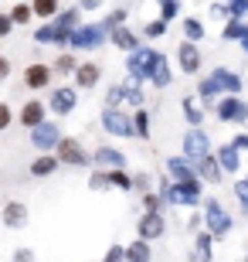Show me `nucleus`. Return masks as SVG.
Wrapping results in <instances>:
<instances>
[{
	"instance_id": "cd10ccee",
	"label": "nucleus",
	"mask_w": 248,
	"mask_h": 262,
	"mask_svg": "<svg viewBox=\"0 0 248 262\" xmlns=\"http://www.w3.org/2000/svg\"><path fill=\"white\" fill-rule=\"evenodd\" d=\"M184 41H191V45H200V41L208 38V28H204V20L200 17H184Z\"/></svg>"
},
{
	"instance_id": "393cba45",
	"label": "nucleus",
	"mask_w": 248,
	"mask_h": 262,
	"mask_svg": "<svg viewBox=\"0 0 248 262\" xmlns=\"http://www.w3.org/2000/svg\"><path fill=\"white\" fill-rule=\"evenodd\" d=\"M173 82V72H170V58L167 55H160L156 58V65H153V75H150V85L153 89H167Z\"/></svg>"
},
{
	"instance_id": "de8ad7c7",
	"label": "nucleus",
	"mask_w": 248,
	"mask_h": 262,
	"mask_svg": "<svg viewBox=\"0 0 248 262\" xmlns=\"http://www.w3.org/2000/svg\"><path fill=\"white\" fill-rule=\"evenodd\" d=\"M14 262H38V255H34V249H28V245H20V249H14V255H10Z\"/></svg>"
},
{
	"instance_id": "4468645a",
	"label": "nucleus",
	"mask_w": 248,
	"mask_h": 262,
	"mask_svg": "<svg viewBox=\"0 0 248 262\" xmlns=\"http://www.w3.org/2000/svg\"><path fill=\"white\" fill-rule=\"evenodd\" d=\"M48 119V106H44V99H28L24 106H20V113H17V123L24 129H34L38 123H44Z\"/></svg>"
},
{
	"instance_id": "864d4df0",
	"label": "nucleus",
	"mask_w": 248,
	"mask_h": 262,
	"mask_svg": "<svg viewBox=\"0 0 248 262\" xmlns=\"http://www.w3.org/2000/svg\"><path fill=\"white\" fill-rule=\"evenodd\" d=\"M10 68H14L10 58H7V55H0V82H7V78H10Z\"/></svg>"
},
{
	"instance_id": "9d476101",
	"label": "nucleus",
	"mask_w": 248,
	"mask_h": 262,
	"mask_svg": "<svg viewBox=\"0 0 248 262\" xmlns=\"http://www.w3.org/2000/svg\"><path fill=\"white\" fill-rule=\"evenodd\" d=\"M181 146H184V154L181 157H187V160H191V164H197L200 157H208V154H214V150H211V136L204 133V129H187V133H184V140H181Z\"/></svg>"
},
{
	"instance_id": "f03ea898",
	"label": "nucleus",
	"mask_w": 248,
	"mask_h": 262,
	"mask_svg": "<svg viewBox=\"0 0 248 262\" xmlns=\"http://www.w3.org/2000/svg\"><path fill=\"white\" fill-rule=\"evenodd\" d=\"M156 58H160V51L150 48V45H140L136 51H129L126 55V78H133V82H140V85H150V75H153V65H156Z\"/></svg>"
},
{
	"instance_id": "9b49d317",
	"label": "nucleus",
	"mask_w": 248,
	"mask_h": 262,
	"mask_svg": "<svg viewBox=\"0 0 248 262\" xmlns=\"http://www.w3.org/2000/svg\"><path fill=\"white\" fill-rule=\"evenodd\" d=\"M163 232H167V218H163V211H143V214H140L136 238H143V242H156V238H163Z\"/></svg>"
},
{
	"instance_id": "c756f323",
	"label": "nucleus",
	"mask_w": 248,
	"mask_h": 262,
	"mask_svg": "<svg viewBox=\"0 0 248 262\" xmlns=\"http://www.w3.org/2000/svg\"><path fill=\"white\" fill-rule=\"evenodd\" d=\"M75 68H78V55L75 51H58L51 72H58V75H75Z\"/></svg>"
},
{
	"instance_id": "b1692460",
	"label": "nucleus",
	"mask_w": 248,
	"mask_h": 262,
	"mask_svg": "<svg viewBox=\"0 0 248 262\" xmlns=\"http://www.w3.org/2000/svg\"><path fill=\"white\" fill-rule=\"evenodd\" d=\"M123 106H133V109H143L146 106V92L140 82H133V78H126L123 82Z\"/></svg>"
},
{
	"instance_id": "603ef678",
	"label": "nucleus",
	"mask_w": 248,
	"mask_h": 262,
	"mask_svg": "<svg viewBox=\"0 0 248 262\" xmlns=\"http://www.w3.org/2000/svg\"><path fill=\"white\" fill-rule=\"evenodd\" d=\"M208 14H211L214 20H228V7H224L221 0H218V4H211V10H208Z\"/></svg>"
},
{
	"instance_id": "f8f14e48",
	"label": "nucleus",
	"mask_w": 248,
	"mask_h": 262,
	"mask_svg": "<svg viewBox=\"0 0 248 262\" xmlns=\"http://www.w3.org/2000/svg\"><path fill=\"white\" fill-rule=\"evenodd\" d=\"M0 222H4L7 232H20V228H28V222H31L28 204H24V201H7L4 208H0Z\"/></svg>"
},
{
	"instance_id": "37998d69",
	"label": "nucleus",
	"mask_w": 248,
	"mask_h": 262,
	"mask_svg": "<svg viewBox=\"0 0 248 262\" xmlns=\"http://www.w3.org/2000/svg\"><path fill=\"white\" fill-rule=\"evenodd\" d=\"M99 262H126V245H119V242L109 245V249H105V255Z\"/></svg>"
},
{
	"instance_id": "f257e3e1",
	"label": "nucleus",
	"mask_w": 248,
	"mask_h": 262,
	"mask_svg": "<svg viewBox=\"0 0 248 262\" xmlns=\"http://www.w3.org/2000/svg\"><path fill=\"white\" fill-rule=\"evenodd\" d=\"M160 204H181V208H197L204 201V181L191 177V181H170L163 177L160 181Z\"/></svg>"
},
{
	"instance_id": "473e14b6",
	"label": "nucleus",
	"mask_w": 248,
	"mask_h": 262,
	"mask_svg": "<svg viewBox=\"0 0 248 262\" xmlns=\"http://www.w3.org/2000/svg\"><path fill=\"white\" fill-rule=\"evenodd\" d=\"M197 96L204 99V102H218V99H221V89H218V82H214L211 75H204V78L197 82Z\"/></svg>"
},
{
	"instance_id": "a18cd8bd",
	"label": "nucleus",
	"mask_w": 248,
	"mask_h": 262,
	"mask_svg": "<svg viewBox=\"0 0 248 262\" xmlns=\"http://www.w3.org/2000/svg\"><path fill=\"white\" fill-rule=\"evenodd\" d=\"M235 198L241 201V211L248 214V177H241V181H235Z\"/></svg>"
},
{
	"instance_id": "5fc2aeb1",
	"label": "nucleus",
	"mask_w": 248,
	"mask_h": 262,
	"mask_svg": "<svg viewBox=\"0 0 248 262\" xmlns=\"http://www.w3.org/2000/svg\"><path fill=\"white\" fill-rule=\"evenodd\" d=\"M231 146H235L238 154H241V150H248V133H238L235 140H231Z\"/></svg>"
},
{
	"instance_id": "f704fd0d",
	"label": "nucleus",
	"mask_w": 248,
	"mask_h": 262,
	"mask_svg": "<svg viewBox=\"0 0 248 262\" xmlns=\"http://www.w3.org/2000/svg\"><path fill=\"white\" fill-rule=\"evenodd\" d=\"M31 10H34V17L51 20L58 10H61V4H58V0H34V4H31Z\"/></svg>"
},
{
	"instance_id": "1a4fd4ad",
	"label": "nucleus",
	"mask_w": 248,
	"mask_h": 262,
	"mask_svg": "<svg viewBox=\"0 0 248 262\" xmlns=\"http://www.w3.org/2000/svg\"><path fill=\"white\" fill-rule=\"evenodd\" d=\"M48 113H55V116H68V113H75L78 106V89L75 85H58L48 92Z\"/></svg>"
},
{
	"instance_id": "f3484780",
	"label": "nucleus",
	"mask_w": 248,
	"mask_h": 262,
	"mask_svg": "<svg viewBox=\"0 0 248 262\" xmlns=\"http://www.w3.org/2000/svg\"><path fill=\"white\" fill-rule=\"evenodd\" d=\"M51 65H41V61H34V65L24 68V85L31 89V92H41V89H48L51 85Z\"/></svg>"
},
{
	"instance_id": "6e6552de",
	"label": "nucleus",
	"mask_w": 248,
	"mask_h": 262,
	"mask_svg": "<svg viewBox=\"0 0 248 262\" xmlns=\"http://www.w3.org/2000/svg\"><path fill=\"white\" fill-rule=\"evenodd\" d=\"M214 113H218L221 123H235V126H245L248 123V102L241 96H221L214 102Z\"/></svg>"
},
{
	"instance_id": "a211bd4d",
	"label": "nucleus",
	"mask_w": 248,
	"mask_h": 262,
	"mask_svg": "<svg viewBox=\"0 0 248 262\" xmlns=\"http://www.w3.org/2000/svg\"><path fill=\"white\" fill-rule=\"evenodd\" d=\"M72 78H75V89H96L99 78H102V65H96V61H78Z\"/></svg>"
},
{
	"instance_id": "c03bdc74",
	"label": "nucleus",
	"mask_w": 248,
	"mask_h": 262,
	"mask_svg": "<svg viewBox=\"0 0 248 262\" xmlns=\"http://www.w3.org/2000/svg\"><path fill=\"white\" fill-rule=\"evenodd\" d=\"M167 28H170V24H163V20L156 17V20H150V24L143 28V38H163V34H167Z\"/></svg>"
},
{
	"instance_id": "5701e85b",
	"label": "nucleus",
	"mask_w": 248,
	"mask_h": 262,
	"mask_svg": "<svg viewBox=\"0 0 248 262\" xmlns=\"http://www.w3.org/2000/svg\"><path fill=\"white\" fill-rule=\"evenodd\" d=\"M51 24H55L58 31H68V34H72V31H75L78 24H82V10H78V7H65V10H58L55 17H51Z\"/></svg>"
},
{
	"instance_id": "7ed1b4c3",
	"label": "nucleus",
	"mask_w": 248,
	"mask_h": 262,
	"mask_svg": "<svg viewBox=\"0 0 248 262\" xmlns=\"http://www.w3.org/2000/svg\"><path fill=\"white\" fill-rule=\"evenodd\" d=\"M200 204H204V214H200V218H204V232H211V238L221 242V238L235 228V218L224 211V204H221L218 198H204Z\"/></svg>"
},
{
	"instance_id": "2f4dec72",
	"label": "nucleus",
	"mask_w": 248,
	"mask_h": 262,
	"mask_svg": "<svg viewBox=\"0 0 248 262\" xmlns=\"http://www.w3.org/2000/svg\"><path fill=\"white\" fill-rule=\"evenodd\" d=\"M129 116H133V133L140 136V140H150V109H133V113H129Z\"/></svg>"
},
{
	"instance_id": "ddd939ff",
	"label": "nucleus",
	"mask_w": 248,
	"mask_h": 262,
	"mask_svg": "<svg viewBox=\"0 0 248 262\" xmlns=\"http://www.w3.org/2000/svg\"><path fill=\"white\" fill-rule=\"evenodd\" d=\"M92 167H99V170H126V154L119 146H96L92 150Z\"/></svg>"
},
{
	"instance_id": "dca6fc26",
	"label": "nucleus",
	"mask_w": 248,
	"mask_h": 262,
	"mask_svg": "<svg viewBox=\"0 0 248 262\" xmlns=\"http://www.w3.org/2000/svg\"><path fill=\"white\" fill-rule=\"evenodd\" d=\"M211 78L218 82L221 96H241V89H245V82H241L238 72H231V68H224V65L214 68V72H211Z\"/></svg>"
},
{
	"instance_id": "20e7f679",
	"label": "nucleus",
	"mask_w": 248,
	"mask_h": 262,
	"mask_svg": "<svg viewBox=\"0 0 248 262\" xmlns=\"http://www.w3.org/2000/svg\"><path fill=\"white\" fill-rule=\"evenodd\" d=\"M105 41H109V31L102 24H96V20L92 24H78L72 31V38H68V51H75V55L78 51H99Z\"/></svg>"
},
{
	"instance_id": "4be33fe9",
	"label": "nucleus",
	"mask_w": 248,
	"mask_h": 262,
	"mask_svg": "<svg viewBox=\"0 0 248 262\" xmlns=\"http://www.w3.org/2000/svg\"><path fill=\"white\" fill-rule=\"evenodd\" d=\"M167 177L170 181H191L197 174H194V164L187 157H167Z\"/></svg>"
},
{
	"instance_id": "ea45409f",
	"label": "nucleus",
	"mask_w": 248,
	"mask_h": 262,
	"mask_svg": "<svg viewBox=\"0 0 248 262\" xmlns=\"http://www.w3.org/2000/svg\"><path fill=\"white\" fill-rule=\"evenodd\" d=\"M197 235V242H194V252H200V255H211V249H214V238H211V232H194Z\"/></svg>"
},
{
	"instance_id": "79ce46f5",
	"label": "nucleus",
	"mask_w": 248,
	"mask_h": 262,
	"mask_svg": "<svg viewBox=\"0 0 248 262\" xmlns=\"http://www.w3.org/2000/svg\"><path fill=\"white\" fill-rule=\"evenodd\" d=\"M88 187H92V191H109V177H105V170H92V174H88Z\"/></svg>"
},
{
	"instance_id": "e433bc0d",
	"label": "nucleus",
	"mask_w": 248,
	"mask_h": 262,
	"mask_svg": "<svg viewBox=\"0 0 248 262\" xmlns=\"http://www.w3.org/2000/svg\"><path fill=\"white\" fill-rule=\"evenodd\" d=\"M156 4H160V20L163 24H170V20H177L181 17V0H156Z\"/></svg>"
},
{
	"instance_id": "49530a36",
	"label": "nucleus",
	"mask_w": 248,
	"mask_h": 262,
	"mask_svg": "<svg viewBox=\"0 0 248 262\" xmlns=\"http://www.w3.org/2000/svg\"><path fill=\"white\" fill-rule=\"evenodd\" d=\"M143 211H163L160 194H156V191H146V194H143Z\"/></svg>"
},
{
	"instance_id": "0eeeda50",
	"label": "nucleus",
	"mask_w": 248,
	"mask_h": 262,
	"mask_svg": "<svg viewBox=\"0 0 248 262\" xmlns=\"http://www.w3.org/2000/svg\"><path fill=\"white\" fill-rule=\"evenodd\" d=\"M31 133V146L38 150V154H55V146L61 143V126H58L55 119H44V123H38L34 129H28Z\"/></svg>"
},
{
	"instance_id": "aec40b11",
	"label": "nucleus",
	"mask_w": 248,
	"mask_h": 262,
	"mask_svg": "<svg viewBox=\"0 0 248 262\" xmlns=\"http://www.w3.org/2000/svg\"><path fill=\"white\" fill-rule=\"evenodd\" d=\"M214 160H218L221 174H238V170H241V154H238L231 143L218 146V150H214Z\"/></svg>"
},
{
	"instance_id": "8fccbe9b",
	"label": "nucleus",
	"mask_w": 248,
	"mask_h": 262,
	"mask_svg": "<svg viewBox=\"0 0 248 262\" xmlns=\"http://www.w3.org/2000/svg\"><path fill=\"white\" fill-rule=\"evenodd\" d=\"M14 119H17V116H14V109H10L7 102H0V133H4V129H7Z\"/></svg>"
},
{
	"instance_id": "c9c22d12",
	"label": "nucleus",
	"mask_w": 248,
	"mask_h": 262,
	"mask_svg": "<svg viewBox=\"0 0 248 262\" xmlns=\"http://www.w3.org/2000/svg\"><path fill=\"white\" fill-rule=\"evenodd\" d=\"M126 17H129V10L126 7H116V10H109L105 14V20H99L105 31H116V28H126Z\"/></svg>"
},
{
	"instance_id": "4d7b16f0",
	"label": "nucleus",
	"mask_w": 248,
	"mask_h": 262,
	"mask_svg": "<svg viewBox=\"0 0 248 262\" xmlns=\"http://www.w3.org/2000/svg\"><path fill=\"white\" fill-rule=\"evenodd\" d=\"M187 228H191V232H200V228H204V218H200V214H191V222H187Z\"/></svg>"
},
{
	"instance_id": "412c9836",
	"label": "nucleus",
	"mask_w": 248,
	"mask_h": 262,
	"mask_svg": "<svg viewBox=\"0 0 248 262\" xmlns=\"http://www.w3.org/2000/svg\"><path fill=\"white\" fill-rule=\"evenodd\" d=\"M109 45H116L119 51H126V55H129V51H136L140 45H143V41H140V34H136V31H129V28H116V31H109Z\"/></svg>"
},
{
	"instance_id": "7c9ffc66",
	"label": "nucleus",
	"mask_w": 248,
	"mask_h": 262,
	"mask_svg": "<svg viewBox=\"0 0 248 262\" xmlns=\"http://www.w3.org/2000/svg\"><path fill=\"white\" fill-rule=\"evenodd\" d=\"M153 252H150V242H143V238H136V242L126 245V262H150Z\"/></svg>"
},
{
	"instance_id": "bf43d9fd",
	"label": "nucleus",
	"mask_w": 248,
	"mask_h": 262,
	"mask_svg": "<svg viewBox=\"0 0 248 262\" xmlns=\"http://www.w3.org/2000/svg\"><path fill=\"white\" fill-rule=\"evenodd\" d=\"M238 45H241V51H245V55H248V38H241Z\"/></svg>"
},
{
	"instance_id": "6e6d98bb",
	"label": "nucleus",
	"mask_w": 248,
	"mask_h": 262,
	"mask_svg": "<svg viewBox=\"0 0 248 262\" xmlns=\"http://www.w3.org/2000/svg\"><path fill=\"white\" fill-rule=\"evenodd\" d=\"M75 7L78 10H99V7H102V0H78Z\"/></svg>"
},
{
	"instance_id": "2eb2a0df",
	"label": "nucleus",
	"mask_w": 248,
	"mask_h": 262,
	"mask_svg": "<svg viewBox=\"0 0 248 262\" xmlns=\"http://www.w3.org/2000/svg\"><path fill=\"white\" fill-rule=\"evenodd\" d=\"M177 65H181L184 75H197L204 58H200V48L191 45V41H181V48H177Z\"/></svg>"
},
{
	"instance_id": "58836bf2",
	"label": "nucleus",
	"mask_w": 248,
	"mask_h": 262,
	"mask_svg": "<svg viewBox=\"0 0 248 262\" xmlns=\"http://www.w3.org/2000/svg\"><path fill=\"white\" fill-rule=\"evenodd\" d=\"M228 20H248V0H224Z\"/></svg>"
},
{
	"instance_id": "a878e982",
	"label": "nucleus",
	"mask_w": 248,
	"mask_h": 262,
	"mask_svg": "<svg viewBox=\"0 0 248 262\" xmlns=\"http://www.w3.org/2000/svg\"><path fill=\"white\" fill-rule=\"evenodd\" d=\"M58 167H61V164H58V157H55V154H38L34 160H31L28 170H31L34 177H51Z\"/></svg>"
},
{
	"instance_id": "13d9d810",
	"label": "nucleus",
	"mask_w": 248,
	"mask_h": 262,
	"mask_svg": "<svg viewBox=\"0 0 248 262\" xmlns=\"http://www.w3.org/2000/svg\"><path fill=\"white\" fill-rule=\"evenodd\" d=\"M187 262H211V255H200V252H191V255H187Z\"/></svg>"
},
{
	"instance_id": "72a5a7b5",
	"label": "nucleus",
	"mask_w": 248,
	"mask_h": 262,
	"mask_svg": "<svg viewBox=\"0 0 248 262\" xmlns=\"http://www.w3.org/2000/svg\"><path fill=\"white\" fill-rule=\"evenodd\" d=\"M105 177H109V187H116V191H133V174L129 170H105Z\"/></svg>"
},
{
	"instance_id": "3c124183",
	"label": "nucleus",
	"mask_w": 248,
	"mask_h": 262,
	"mask_svg": "<svg viewBox=\"0 0 248 262\" xmlns=\"http://www.w3.org/2000/svg\"><path fill=\"white\" fill-rule=\"evenodd\" d=\"M10 31H14V20L7 10H0V38H10Z\"/></svg>"
},
{
	"instance_id": "4c0bfd02",
	"label": "nucleus",
	"mask_w": 248,
	"mask_h": 262,
	"mask_svg": "<svg viewBox=\"0 0 248 262\" xmlns=\"http://www.w3.org/2000/svg\"><path fill=\"white\" fill-rule=\"evenodd\" d=\"M7 14H10V20H14V28H17V24H31V17H34L31 4H14Z\"/></svg>"
},
{
	"instance_id": "bb28decb",
	"label": "nucleus",
	"mask_w": 248,
	"mask_h": 262,
	"mask_svg": "<svg viewBox=\"0 0 248 262\" xmlns=\"http://www.w3.org/2000/svg\"><path fill=\"white\" fill-rule=\"evenodd\" d=\"M181 109H184V119H187V126H191V129H200V123H204V106H200L197 99H194V96H184Z\"/></svg>"
},
{
	"instance_id": "6ab92c4d",
	"label": "nucleus",
	"mask_w": 248,
	"mask_h": 262,
	"mask_svg": "<svg viewBox=\"0 0 248 262\" xmlns=\"http://www.w3.org/2000/svg\"><path fill=\"white\" fill-rule=\"evenodd\" d=\"M194 174H197L204 184H221V181H224V174H221V167H218V160H214V154L200 157L197 164H194Z\"/></svg>"
},
{
	"instance_id": "a19ab883",
	"label": "nucleus",
	"mask_w": 248,
	"mask_h": 262,
	"mask_svg": "<svg viewBox=\"0 0 248 262\" xmlns=\"http://www.w3.org/2000/svg\"><path fill=\"white\" fill-rule=\"evenodd\" d=\"M102 109H123V85H109L105 92V106Z\"/></svg>"
},
{
	"instance_id": "c85d7f7f",
	"label": "nucleus",
	"mask_w": 248,
	"mask_h": 262,
	"mask_svg": "<svg viewBox=\"0 0 248 262\" xmlns=\"http://www.w3.org/2000/svg\"><path fill=\"white\" fill-rule=\"evenodd\" d=\"M241 38H248V20H224V28H221V41L238 45Z\"/></svg>"
},
{
	"instance_id": "423d86ee",
	"label": "nucleus",
	"mask_w": 248,
	"mask_h": 262,
	"mask_svg": "<svg viewBox=\"0 0 248 262\" xmlns=\"http://www.w3.org/2000/svg\"><path fill=\"white\" fill-rule=\"evenodd\" d=\"M99 123H102V129L109 136H116V140H133V116L129 113H123V109H102V116H99Z\"/></svg>"
},
{
	"instance_id": "39448f33",
	"label": "nucleus",
	"mask_w": 248,
	"mask_h": 262,
	"mask_svg": "<svg viewBox=\"0 0 248 262\" xmlns=\"http://www.w3.org/2000/svg\"><path fill=\"white\" fill-rule=\"evenodd\" d=\"M55 157H58L61 167H78V170H85V167L92 164V154L78 143L75 136H61V143L55 146Z\"/></svg>"
},
{
	"instance_id": "09e8293b",
	"label": "nucleus",
	"mask_w": 248,
	"mask_h": 262,
	"mask_svg": "<svg viewBox=\"0 0 248 262\" xmlns=\"http://www.w3.org/2000/svg\"><path fill=\"white\" fill-rule=\"evenodd\" d=\"M133 191H150V174H146V170H136L133 174Z\"/></svg>"
}]
</instances>
